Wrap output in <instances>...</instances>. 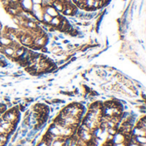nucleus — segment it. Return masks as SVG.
Masks as SVG:
<instances>
[{
    "mask_svg": "<svg viewBox=\"0 0 146 146\" xmlns=\"http://www.w3.org/2000/svg\"><path fill=\"white\" fill-rule=\"evenodd\" d=\"M19 3H20V7L21 10L26 11V12H31L32 6H33V3L31 0H21Z\"/></svg>",
    "mask_w": 146,
    "mask_h": 146,
    "instance_id": "obj_1",
    "label": "nucleus"
},
{
    "mask_svg": "<svg viewBox=\"0 0 146 146\" xmlns=\"http://www.w3.org/2000/svg\"><path fill=\"white\" fill-rule=\"evenodd\" d=\"M43 9H44V12L50 15L52 18L56 17V16H58L60 15V13L52 5H46V6L43 7Z\"/></svg>",
    "mask_w": 146,
    "mask_h": 146,
    "instance_id": "obj_2",
    "label": "nucleus"
},
{
    "mask_svg": "<svg viewBox=\"0 0 146 146\" xmlns=\"http://www.w3.org/2000/svg\"><path fill=\"white\" fill-rule=\"evenodd\" d=\"M63 17L62 16H61L60 15H58V16H56V17H53L52 19H51V21H50V26H51L52 27H55V28H58L59 27V26L61 25V22H62V19Z\"/></svg>",
    "mask_w": 146,
    "mask_h": 146,
    "instance_id": "obj_3",
    "label": "nucleus"
},
{
    "mask_svg": "<svg viewBox=\"0 0 146 146\" xmlns=\"http://www.w3.org/2000/svg\"><path fill=\"white\" fill-rule=\"evenodd\" d=\"M131 134H132V136H145L146 130H144L136 126L133 129H132Z\"/></svg>",
    "mask_w": 146,
    "mask_h": 146,
    "instance_id": "obj_4",
    "label": "nucleus"
},
{
    "mask_svg": "<svg viewBox=\"0 0 146 146\" xmlns=\"http://www.w3.org/2000/svg\"><path fill=\"white\" fill-rule=\"evenodd\" d=\"M52 6H53L59 13H62V11L63 10V8H64L63 3H62V0H55V1H53Z\"/></svg>",
    "mask_w": 146,
    "mask_h": 146,
    "instance_id": "obj_5",
    "label": "nucleus"
},
{
    "mask_svg": "<svg viewBox=\"0 0 146 146\" xmlns=\"http://www.w3.org/2000/svg\"><path fill=\"white\" fill-rule=\"evenodd\" d=\"M12 44V41L10 40V38L5 35H0V44L3 45V47L5 46H9Z\"/></svg>",
    "mask_w": 146,
    "mask_h": 146,
    "instance_id": "obj_6",
    "label": "nucleus"
},
{
    "mask_svg": "<svg viewBox=\"0 0 146 146\" xmlns=\"http://www.w3.org/2000/svg\"><path fill=\"white\" fill-rule=\"evenodd\" d=\"M133 138H134V140H135L136 144H139V145L146 144L145 136H133Z\"/></svg>",
    "mask_w": 146,
    "mask_h": 146,
    "instance_id": "obj_7",
    "label": "nucleus"
},
{
    "mask_svg": "<svg viewBox=\"0 0 146 146\" xmlns=\"http://www.w3.org/2000/svg\"><path fill=\"white\" fill-rule=\"evenodd\" d=\"M137 127H140V128H142V129H144V130H146V121H145V117L144 116V117H142L139 121V122L137 123V125H136Z\"/></svg>",
    "mask_w": 146,
    "mask_h": 146,
    "instance_id": "obj_8",
    "label": "nucleus"
},
{
    "mask_svg": "<svg viewBox=\"0 0 146 146\" xmlns=\"http://www.w3.org/2000/svg\"><path fill=\"white\" fill-rule=\"evenodd\" d=\"M51 19H52V17H51L50 15H48L47 13H44V15H43V20H42V22H43V23H44V24H50V22Z\"/></svg>",
    "mask_w": 146,
    "mask_h": 146,
    "instance_id": "obj_9",
    "label": "nucleus"
},
{
    "mask_svg": "<svg viewBox=\"0 0 146 146\" xmlns=\"http://www.w3.org/2000/svg\"><path fill=\"white\" fill-rule=\"evenodd\" d=\"M7 110V105L4 104H0V115L3 114Z\"/></svg>",
    "mask_w": 146,
    "mask_h": 146,
    "instance_id": "obj_10",
    "label": "nucleus"
},
{
    "mask_svg": "<svg viewBox=\"0 0 146 146\" xmlns=\"http://www.w3.org/2000/svg\"><path fill=\"white\" fill-rule=\"evenodd\" d=\"M33 4H42L43 0H31Z\"/></svg>",
    "mask_w": 146,
    "mask_h": 146,
    "instance_id": "obj_11",
    "label": "nucleus"
},
{
    "mask_svg": "<svg viewBox=\"0 0 146 146\" xmlns=\"http://www.w3.org/2000/svg\"><path fill=\"white\" fill-rule=\"evenodd\" d=\"M37 146H49V145H48L46 143H44V141H42L41 143H39V144H38Z\"/></svg>",
    "mask_w": 146,
    "mask_h": 146,
    "instance_id": "obj_12",
    "label": "nucleus"
},
{
    "mask_svg": "<svg viewBox=\"0 0 146 146\" xmlns=\"http://www.w3.org/2000/svg\"><path fill=\"white\" fill-rule=\"evenodd\" d=\"M84 0H73V2L74 3H76V4H79L80 3H81V2H83Z\"/></svg>",
    "mask_w": 146,
    "mask_h": 146,
    "instance_id": "obj_13",
    "label": "nucleus"
},
{
    "mask_svg": "<svg viewBox=\"0 0 146 146\" xmlns=\"http://www.w3.org/2000/svg\"><path fill=\"white\" fill-rule=\"evenodd\" d=\"M127 146H141V145H139V144H131V143H128Z\"/></svg>",
    "mask_w": 146,
    "mask_h": 146,
    "instance_id": "obj_14",
    "label": "nucleus"
},
{
    "mask_svg": "<svg viewBox=\"0 0 146 146\" xmlns=\"http://www.w3.org/2000/svg\"><path fill=\"white\" fill-rule=\"evenodd\" d=\"M3 143H2V142L0 141V146H3Z\"/></svg>",
    "mask_w": 146,
    "mask_h": 146,
    "instance_id": "obj_15",
    "label": "nucleus"
},
{
    "mask_svg": "<svg viewBox=\"0 0 146 146\" xmlns=\"http://www.w3.org/2000/svg\"><path fill=\"white\" fill-rule=\"evenodd\" d=\"M1 29H2V24H1V22H0V31H1Z\"/></svg>",
    "mask_w": 146,
    "mask_h": 146,
    "instance_id": "obj_16",
    "label": "nucleus"
},
{
    "mask_svg": "<svg viewBox=\"0 0 146 146\" xmlns=\"http://www.w3.org/2000/svg\"><path fill=\"white\" fill-rule=\"evenodd\" d=\"M0 35H1V31H0Z\"/></svg>",
    "mask_w": 146,
    "mask_h": 146,
    "instance_id": "obj_17",
    "label": "nucleus"
},
{
    "mask_svg": "<svg viewBox=\"0 0 146 146\" xmlns=\"http://www.w3.org/2000/svg\"><path fill=\"white\" fill-rule=\"evenodd\" d=\"M85 1H86V0H85Z\"/></svg>",
    "mask_w": 146,
    "mask_h": 146,
    "instance_id": "obj_18",
    "label": "nucleus"
}]
</instances>
